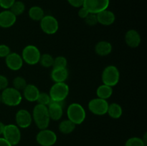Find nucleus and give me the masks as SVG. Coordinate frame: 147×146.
I'll list each match as a JSON object with an SVG mask.
<instances>
[{"label":"nucleus","instance_id":"f257e3e1","mask_svg":"<svg viewBox=\"0 0 147 146\" xmlns=\"http://www.w3.org/2000/svg\"><path fill=\"white\" fill-rule=\"evenodd\" d=\"M32 116V120L40 130H44L48 127L50 118L47 106L40 104H36L33 109Z\"/></svg>","mask_w":147,"mask_h":146},{"label":"nucleus","instance_id":"f03ea898","mask_svg":"<svg viewBox=\"0 0 147 146\" xmlns=\"http://www.w3.org/2000/svg\"><path fill=\"white\" fill-rule=\"evenodd\" d=\"M1 102L9 107L18 106L22 100L21 92L14 87H7L1 93Z\"/></svg>","mask_w":147,"mask_h":146},{"label":"nucleus","instance_id":"7ed1b4c3","mask_svg":"<svg viewBox=\"0 0 147 146\" xmlns=\"http://www.w3.org/2000/svg\"><path fill=\"white\" fill-rule=\"evenodd\" d=\"M67 119L73 122L76 125H80L85 121L86 113L84 107L78 103H72L67 109Z\"/></svg>","mask_w":147,"mask_h":146},{"label":"nucleus","instance_id":"20e7f679","mask_svg":"<svg viewBox=\"0 0 147 146\" xmlns=\"http://www.w3.org/2000/svg\"><path fill=\"white\" fill-rule=\"evenodd\" d=\"M70 88L65 82H56L50 88L49 95L52 101L63 102L68 96Z\"/></svg>","mask_w":147,"mask_h":146},{"label":"nucleus","instance_id":"39448f33","mask_svg":"<svg viewBox=\"0 0 147 146\" xmlns=\"http://www.w3.org/2000/svg\"><path fill=\"white\" fill-rule=\"evenodd\" d=\"M101 80L103 84L114 87L120 80V72L114 65H109L104 68L101 74Z\"/></svg>","mask_w":147,"mask_h":146},{"label":"nucleus","instance_id":"423d86ee","mask_svg":"<svg viewBox=\"0 0 147 146\" xmlns=\"http://www.w3.org/2000/svg\"><path fill=\"white\" fill-rule=\"evenodd\" d=\"M21 56L23 62L30 65H34L40 62L41 53L36 46L29 44L23 49Z\"/></svg>","mask_w":147,"mask_h":146},{"label":"nucleus","instance_id":"0eeeda50","mask_svg":"<svg viewBox=\"0 0 147 146\" xmlns=\"http://www.w3.org/2000/svg\"><path fill=\"white\" fill-rule=\"evenodd\" d=\"M2 135L3 137L12 146L17 145L21 140V131L17 125H5Z\"/></svg>","mask_w":147,"mask_h":146},{"label":"nucleus","instance_id":"6e6552de","mask_svg":"<svg viewBox=\"0 0 147 146\" xmlns=\"http://www.w3.org/2000/svg\"><path fill=\"white\" fill-rule=\"evenodd\" d=\"M57 140L56 133L47 128L40 130L36 135V141L41 146H53L55 144Z\"/></svg>","mask_w":147,"mask_h":146},{"label":"nucleus","instance_id":"1a4fd4ad","mask_svg":"<svg viewBox=\"0 0 147 146\" xmlns=\"http://www.w3.org/2000/svg\"><path fill=\"white\" fill-rule=\"evenodd\" d=\"M40 22L43 32L49 35L55 34L59 29L58 21L52 15H45Z\"/></svg>","mask_w":147,"mask_h":146},{"label":"nucleus","instance_id":"9d476101","mask_svg":"<svg viewBox=\"0 0 147 146\" xmlns=\"http://www.w3.org/2000/svg\"><path fill=\"white\" fill-rule=\"evenodd\" d=\"M109 104V102L106 100L97 97V98L92 99L91 100H90L88 107L89 110L93 115L102 116L107 114Z\"/></svg>","mask_w":147,"mask_h":146},{"label":"nucleus","instance_id":"9b49d317","mask_svg":"<svg viewBox=\"0 0 147 146\" xmlns=\"http://www.w3.org/2000/svg\"><path fill=\"white\" fill-rule=\"evenodd\" d=\"M110 4V0H83V7L89 13L98 14L105 9H107Z\"/></svg>","mask_w":147,"mask_h":146},{"label":"nucleus","instance_id":"f8f14e48","mask_svg":"<svg viewBox=\"0 0 147 146\" xmlns=\"http://www.w3.org/2000/svg\"><path fill=\"white\" fill-rule=\"evenodd\" d=\"M15 120L16 124L20 128L25 129L31 125L32 122V116L28 110L21 109L16 113Z\"/></svg>","mask_w":147,"mask_h":146},{"label":"nucleus","instance_id":"ddd939ff","mask_svg":"<svg viewBox=\"0 0 147 146\" xmlns=\"http://www.w3.org/2000/svg\"><path fill=\"white\" fill-rule=\"evenodd\" d=\"M5 63L7 67L12 71L20 70L23 66V62L22 56L16 52H10L5 57Z\"/></svg>","mask_w":147,"mask_h":146},{"label":"nucleus","instance_id":"4468645a","mask_svg":"<svg viewBox=\"0 0 147 146\" xmlns=\"http://www.w3.org/2000/svg\"><path fill=\"white\" fill-rule=\"evenodd\" d=\"M62 103L63 102L51 101L47 106L50 120L57 121L61 119L63 115V105Z\"/></svg>","mask_w":147,"mask_h":146},{"label":"nucleus","instance_id":"2eb2a0df","mask_svg":"<svg viewBox=\"0 0 147 146\" xmlns=\"http://www.w3.org/2000/svg\"><path fill=\"white\" fill-rule=\"evenodd\" d=\"M17 21V17L9 9H4L0 12V27L9 28L11 27Z\"/></svg>","mask_w":147,"mask_h":146},{"label":"nucleus","instance_id":"dca6fc26","mask_svg":"<svg viewBox=\"0 0 147 146\" xmlns=\"http://www.w3.org/2000/svg\"><path fill=\"white\" fill-rule=\"evenodd\" d=\"M125 42L129 47L136 48L140 45L142 42L140 34L135 29L129 30L125 34Z\"/></svg>","mask_w":147,"mask_h":146},{"label":"nucleus","instance_id":"f3484780","mask_svg":"<svg viewBox=\"0 0 147 146\" xmlns=\"http://www.w3.org/2000/svg\"><path fill=\"white\" fill-rule=\"evenodd\" d=\"M98 23L103 26H110L114 23L116 20V16L113 11L107 9L100 12L96 14Z\"/></svg>","mask_w":147,"mask_h":146},{"label":"nucleus","instance_id":"a211bd4d","mask_svg":"<svg viewBox=\"0 0 147 146\" xmlns=\"http://www.w3.org/2000/svg\"><path fill=\"white\" fill-rule=\"evenodd\" d=\"M23 95L25 100L29 102H36L40 94V90L38 87L32 84H27L24 90H22Z\"/></svg>","mask_w":147,"mask_h":146},{"label":"nucleus","instance_id":"6ab92c4d","mask_svg":"<svg viewBox=\"0 0 147 146\" xmlns=\"http://www.w3.org/2000/svg\"><path fill=\"white\" fill-rule=\"evenodd\" d=\"M68 70L67 68H53L50 74L52 80L56 82H65L68 78Z\"/></svg>","mask_w":147,"mask_h":146},{"label":"nucleus","instance_id":"aec40b11","mask_svg":"<svg viewBox=\"0 0 147 146\" xmlns=\"http://www.w3.org/2000/svg\"><path fill=\"white\" fill-rule=\"evenodd\" d=\"M112 49V45L109 42L100 41L96 44L95 52L98 55L105 57L111 53Z\"/></svg>","mask_w":147,"mask_h":146},{"label":"nucleus","instance_id":"412c9836","mask_svg":"<svg viewBox=\"0 0 147 146\" xmlns=\"http://www.w3.org/2000/svg\"><path fill=\"white\" fill-rule=\"evenodd\" d=\"M96 94L99 98L108 100L113 94V87L106 84H101L96 90Z\"/></svg>","mask_w":147,"mask_h":146},{"label":"nucleus","instance_id":"4be33fe9","mask_svg":"<svg viewBox=\"0 0 147 146\" xmlns=\"http://www.w3.org/2000/svg\"><path fill=\"white\" fill-rule=\"evenodd\" d=\"M107 114L113 119H119L123 114V110L121 106L116 102L109 104Z\"/></svg>","mask_w":147,"mask_h":146},{"label":"nucleus","instance_id":"5701e85b","mask_svg":"<svg viewBox=\"0 0 147 146\" xmlns=\"http://www.w3.org/2000/svg\"><path fill=\"white\" fill-rule=\"evenodd\" d=\"M76 125L73 122L67 119V120H64L60 122L58 126V129L60 133L65 135H67L70 134L74 131L76 129Z\"/></svg>","mask_w":147,"mask_h":146},{"label":"nucleus","instance_id":"b1692460","mask_svg":"<svg viewBox=\"0 0 147 146\" xmlns=\"http://www.w3.org/2000/svg\"><path fill=\"white\" fill-rule=\"evenodd\" d=\"M29 17L31 19L36 21H40L45 16L44 10L38 6H33L29 9Z\"/></svg>","mask_w":147,"mask_h":146},{"label":"nucleus","instance_id":"393cba45","mask_svg":"<svg viewBox=\"0 0 147 146\" xmlns=\"http://www.w3.org/2000/svg\"><path fill=\"white\" fill-rule=\"evenodd\" d=\"M10 11L16 16L21 15L24 13V10H25V5L24 3L21 1H15L14 4H12L9 9Z\"/></svg>","mask_w":147,"mask_h":146},{"label":"nucleus","instance_id":"a878e982","mask_svg":"<svg viewBox=\"0 0 147 146\" xmlns=\"http://www.w3.org/2000/svg\"><path fill=\"white\" fill-rule=\"evenodd\" d=\"M53 61H54V58H53V56L51 54L46 53V54H41L39 62L43 67L48 68V67H53Z\"/></svg>","mask_w":147,"mask_h":146},{"label":"nucleus","instance_id":"bb28decb","mask_svg":"<svg viewBox=\"0 0 147 146\" xmlns=\"http://www.w3.org/2000/svg\"><path fill=\"white\" fill-rule=\"evenodd\" d=\"M12 84L13 87L15 88L16 90H19V91H22L27 84V83L24 77L17 76V77H14V80H13Z\"/></svg>","mask_w":147,"mask_h":146},{"label":"nucleus","instance_id":"cd10ccee","mask_svg":"<svg viewBox=\"0 0 147 146\" xmlns=\"http://www.w3.org/2000/svg\"><path fill=\"white\" fill-rule=\"evenodd\" d=\"M67 60L63 56H58L54 58L53 67V68H67Z\"/></svg>","mask_w":147,"mask_h":146},{"label":"nucleus","instance_id":"c85d7f7f","mask_svg":"<svg viewBox=\"0 0 147 146\" xmlns=\"http://www.w3.org/2000/svg\"><path fill=\"white\" fill-rule=\"evenodd\" d=\"M124 146H146L142 139L138 137H130L126 140Z\"/></svg>","mask_w":147,"mask_h":146},{"label":"nucleus","instance_id":"c756f323","mask_svg":"<svg viewBox=\"0 0 147 146\" xmlns=\"http://www.w3.org/2000/svg\"><path fill=\"white\" fill-rule=\"evenodd\" d=\"M51 101V98H50L49 94L45 92H40L36 102H37V104L47 106Z\"/></svg>","mask_w":147,"mask_h":146},{"label":"nucleus","instance_id":"7c9ffc66","mask_svg":"<svg viewBox=\"0 0 147 146\" xmlns=\"http://www.w3.org/2000/svg\"><path fill=\"white\" fill-rule=\"evenodd\" d=\"M84 21L87 25L93 27L96 24H98L97 15L96 14H93V13H89L88 15L84 19Z\"/></svg>","mask_w":147,"mask_h":146},{"label":"nucleus","instance_id":"2f4dec72","mask_svg":"<svg viewBox=\"0 0 147 146\" xmlns=\"http://www.w3.org/2000/svg\"><path fill=\"white\" fill-rule=\"evenodd\" d=\"M10 52H11V50L8 45L4 44H0V57L1 58H5Z\"/></svg>","mask_w":147,"mask_h":146},{"label":"nucleus","instance_id":"473e14b6","mask_svg":"<svg viewBox=\"0 0 147 146\" xmlns=\"http://www.w3.org/2000/svg\"><path fill=\"white\" fill-rule=\"evenodd\" d=\"M16 0H0V7L4 9H9Z\"/></svg>","mask_w":147,"mask_h":146},{"label":"nucleus","instance_id":"72a5a7b5","mask_svg":"<svg viewBox=\"0 0 147 146\" xmlns=\"http://www.w3.org/2000/svg\"><path fill=\"white\" fill-rule=\"evenodd\" d=\"M9 81L7 77L0 74V90H4L7 87H8Z\"/></svg>","mask_w":147,"mask_h":146},{"label":"nucleus","instance_id":"f704fd0d","mask_svg":"<svg viewBox=\"0 0 147 146\" xmlns=\"http://www.w3.org/2000/svg\"><path fill=\"white\" fill-rule=\"evenodd\" d=\"M88 14H89V11H88V10L86 9L85 7H83V6L79 8L78 14V17H80V18L83 19H84L86 18L88 15Z\"/></svg>","mask_w":147,"mask_h":146},{"label":"nucleus","instance_id":"c9c22d12","mask_svg":"<svg viewBox=\"0 0 147 146\" xmlns=\"http://www.w3.org/2000/svg\"><path fill=\"white\" fill-rule=\"evenodd\" d=\"M67 1L72 7L76 8H80L83 4V0H67Z\"/></svg>","mask_w":147,"mask_h":146},{"label":"nucleus","instance_id":"e433bc0d","mask_svg":"<svg viewBox=\"0 0 147 146\" xmlns=\"http://www.w3.org/2000/svg\"><path fill=\"white\" fill-rule=\"evenodd\" d=\"M0 146H12L4 137H0Z\"/></svg>","mask_w":147,"mask_h":146},{"label":"nucleus","instance_id":"4c0bfd02","mask_svg":"<svg viewBox=\"0 0 147 146\" xmlns=\"http://www.w3.org/2000/svg\"><path fill=\"white\" fill-rule=\"evenodd\" d=\"M4 125H4V123L0 122V135H2L3 131H4Z\"/></svg>","mask_w":147,"mask_h":146},{"label":"nucleus","instance_id":"58836bf2","mask_svg":"<svg viewBox=\"0 0 147 146\" xmlns=\"http://www.w3.org/2000/svg\"><path fill=\"white\" fill-rule=\"evenodd\" d=\"M1 102V93H0V103Z\"/></svg>","mask_w":147,"mask_h":146}]
</instances>
